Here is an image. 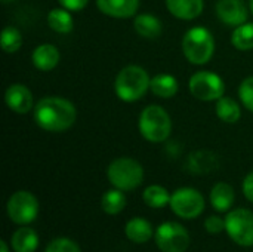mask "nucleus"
Instances as JSON below:
<instances>
[{
	"mask_svg": "<svg viewBox=\"0 0 253 252\" xmlns=\"http://www.w3.org/2000/svg\"><path fill=\"white\" fill-rule=\"evenodd\" d=\"M77 113L71 101L61 97L42 98L34 107L36 123L47 132H62L71 128Z\"/></svg>",
	"mask_w": 253,
	"mask_h": 252,
	"instance_id": "1",
	"label": "nucleus"
},
{
	"mask_svg": "<svg viewBox=\"0 0 253 252\" xmlns=\"http://www.w3.org/2000/svg\"><path fill=\"white\" fill-rule=\"evenodd\" d=\"M150 82L151 79L142 67L127 65L117 74L114 82V91L122 101L133 102L145 95L150 88Z\"/></svg>",
	"mask_w": 253,
	"mask_h": 252,
	"instance_id": "2",
	"label": "nucleus"
},
{
	"mask_svg": "<svg viewBox=\"0 0 253 252\" xmlns=\"http://www.w3.org/2000/svg\"><path fill=\"white\" fill-rule=\"evenodd\" d=\"M107 177L116 189L130 192L139 187L144 181V168L135 159L119 157L108 165Z\"/></svg>",
	"mask_w": 253,
	"mask_h": 252,
	"instance_id": "3",
	"label": "nucleus"
},
{
	"mask_svg": "<svg viewBox=\"0 0 253 252\" xmlns=\"http://www.w3.org/2000/svg\"><path fill=\"white\" fill-rule=\"evenodd\" d=\"M182 50L191 64L203 65L209 62L215 50V42L211 31L203 27L190 28L182 39Z\"/></svg>",
	"mask_w": 253,
	"mask_h": 252,
	"instance_id": "4",
	"label": "nucleus"
},
{
	"mask_svg": "<svg viewBox=\"0 0 253 252\" xmlns=\"http://www.w3.org/2000/svg\"><path fill=\"white\" fill-rule=\"evenodd\" d=\"M172 122L168 111L160 105H148L139 116V132L151 143H163L170 135Z\"/></svg>",
	"mask_w": 253,
	"mask_h": 252,
	"instance_id": "5",
	"label": "nucleus"
},
{
	"mask_svg": "<svg viewBox=\"0 0 253 252\" xmlns=\"http://www.w3.org/2000/svg\"><path fill=\"white\" fill-rule=\"evenodd\" d=\"M6 212L12 223L18 226H27L37 218L39 201L33 193L19 190L9 198Z\"/></svg>",
	"mask_w": 253,
	"mask_h": 252,
	"instance_id": "6",
	"label": "nucleus"
},
{
	"mask_svg": "<svg viewBox=\"0 0 253 252\" xmlns=\"http://www.w3.org/2000/svg\"><path fill=\"white\" fill-rule=\"evenodd\" d=\"M156 245L162 252H185L190 247L191 238L188 230L179 223H163L154 233Z\"/></svg>",
	"mask_w": 253,
	"mask_h": 252,
	"instance_id": "7",
	"label": "nucleus"
},
{
	"mask_svg": "<svg viewBox=\"0 0 253 252\" xmlns=\"http://www.w3.org/2000/svg\"><path fill=\"white\" fill-rule=\"evenodd\" d=\"M225 230L228 236L240 247H253V212L237 208L228 212L225 218Z\"/></svg>",
	"mask_w": 253,
	"mask_h": 252,
	"instance_id": "8",
	"label": "nucleus"
},
{
	"mask_svg": "<svg viewBox=\"0 0 253 252\" xmlns=\"http://www.w3.org/2000/svg\"><path fill=\"white\" fill-rule=\"evenodd\" d=\"M175 215L181 218H197L205 211V199L202 193L196 189L184 187L173 192L169 202Z\"/></svg>",
	"mask_w": 253,
	"mask_h": 252,
	"instance_id": "9",
	"label": "nucleus"
},
{
	"mask_svg": "<svg viewBox=\"0 0 253 252\" xmlns=\"http://www.w3.org/2000/svg\"><path fill=\"white\" fill-rule=\"evenodd\" d=\"M190 92L194 98L202 101H213L224 97L225 85L222 79L212 71H197L191 76L188 83Z\"/></svg>",
	"mask_w": 253,
	"mask_h": 252,
	"instance_id": "10",
	"label": "nucleus"
},
{
	"mask_svg": "<svg viewBox=\"0 0 253 252\" xmlns=\"http://www.w3.org/2000/svg\"><path fill=\"white\" fill-rule=\"evenodd\" d=\"M216 15L221 22L239 27L248 21V7L243 0H218Z\"/></svg>",
	"mask_w": 253,
	"mask_h": 252,
	"instance_id": "11",
	"label": "nucleus"
},
{
	"mask_svg": "<svg viewBox=\"0 0 253 252\" xmlns=\"http://www.w3.org/2000/svg\"><path fill=\"white\" fill-rule=\"evenodd\" d=\"M4 101L12 111L19 113V114L28 113L34 104L33 94L30 92V89L27 86H24L21 83H13L6 89Z\"/></svg>",
	"mask_w": 253,
	"mask_h": 252,
	"instance_id": "12",
	"label": "nucleus"
},
{
	"mask_svg": "<svg viewBox=\"0 0 253 252\" xmlns=\"http://www.w3.org/2000/svg\"><path fill=\"white\" fill-rule=\"evenodd\" d=\"M98 9L113 18H130L139 7V0H96Z\"/></svg>",
	"mask_w": 253,
	"mask_h": 252,
	"instance_id": "13",
	"label": "nucleus"
},
{
	"mask_svg": "<svg viewBox=\"0 0 253 252\" xmlns=\"http://www.w3.org/2000/svg\"><path fill=\"white\" fill-rule=\"evenodd\" d=\"M31 61L36 68H39L42 71H50L59 62V50L56 49V46H53L50 43L40 45L33 50Z\"/></svg>",
	"mask_w": 253,
	"mask_h": 252,
	"instance_id": "14",
	"label": "nucleus"
},
{
	"mask_svg": "<svg viewBox=\"0 0 253 252\" xmlns=\"http://www.w3.org/2000/svg\"><path fill=\"white\" fill-rule=\"evenodd\" d=\"M169 12L184 21L194 19L203 12V0H166Z\"/></svg>",
	"mask_w": 253,
	"mask_h": 252,
	"instance_id": "15",
	"label": "nucleus"
},
{
	"mask_svg": "<svg viewBox=\"0 0 253 252\" xmlns=\"http://www.w3.org/2000/svg\"><path fill=\"white\" fill-rule=\"evenodd\" d=\"M125 233H126V238L133 244H145L154 235L151 224L145 218H141V217H135L129 220L126 223Z\"/></svg>",
	"mask_w": 253,
	"mask_h": 252,
	"instance_id": "16",
	"label": "nucleus"
},
{
	"mask_svg": "<svg viewBox=\"0 0 253 252\" xmlns=\"http://www.w3.org/2000/svg\"><path fill=\"white\" fill-rule=\"evenodd\" d=\"M10 247L15 252H34L39 247V236L31 227L22 226L10 236Z\"/></svg>",
	"mask_w": 253,
	"mask_h": 252,
	"instance_id": "17",
	"label": "nucleus"
},
{
	"mask_svg": "<svg viewBox=\"0 0 253 252\" xmlns=\"http://www.w3.org/2000/svg\"><path fill=\"white\" fill-rule=\"evenodd\" d=\"M234 189L227 183H218L211 190V203L218 212H227L234 203Z\"/></svg>",
	"mask_w": 253,
	"mask_h": 252,
	"instance_id": "18",
	"label": "nucleus"
},
{
	"mask_svg": "<svg viewBox=\"0 0 253 252\" xmlns=\"http://www.w3.org/2000/svg\"><path fill=\"white\" fill-rule=\"evenodd\" d=\"M219 166V160L216 154L211 151H194L188 157V169L193 174H208L211 171H215Z\"/></svg>",
	"mask_w": 253,
	"mask_h": 252,
	"instance_id": "19",
	"label": "nucleus"
},
{
	"mask_svg": "<svg viewBox=\"0 0 253 252\" xmlns=\"http://www.w3.org/2000/svg\"><path fill=\"white\" fill-rule=\"evenodd\" d=\"M133 27H135L136 33L144 39H157L163 30L160 19L150 13L138 15L133 21Z\"/></svg>",
	"mask_w": 253,
	"mask_h": 252,
	"instance_id": "20",
	"label": "nucleus"
},
{
	"mask_svg": "<svg viewBox=\"0 0 253 252\" xmlns=\"http://www.w3.org/2000/svg\"><path fill=\"white\" fill-rule=\"evenodd\" d=\"M150 89L156 97L172 98L178 92V80L166 73L157 74L150 82Z\"/></svg>",
	"mask_w": 253,
	"mask_h": 252,
	"instance_id": "21",
	"label": "nucleus"
},
{
	"mask_svg": "<svg viewBox=\"0 0 253 252\" xmlns=\"http://www.w3.org/2000/svg\"><path fill=\"white\" fill-rule=\"evenodd\" d=\"M101 206H102V211L108 215L120 214L126 206V196L123 190L114 189V190L105 192L101 199Z\"/></svg>",
	"mask_w": 253,
	"mask_h": 252,
	"instance_id": "22",
	"label": "nucleus"
},
{
	"mask_svg": "<svg viewBox=\"0 0 253 252\" xmlns=\"http://www.w3.org/2000/svg\"><path fill=\"white\" fill-rule=\"evenodd\" d=\"M49 27L61 34H67L73 30V16L67 9H52L47 13Z\"/></svg>",
	"mask_w": 253,
	"mask_h": 252,
	"instance_id": "23",
	"label": "nucleus"
},
{
	"mask_svg": "<svg viewBox=\"0 0 253 252\" xmlns=\"http://www.w3.org/2000/svg\"><path fill=\"white\" fill-rule=\"evenodd\" d=\"M216 114L225 123H236L240 119L242 111L239 104L233 98L221 97L216 102Z\"/></svg>",
	"mask_w": 253,
	"mask_h": 252,
	"instance_id": "24",
	"label": "nucleus"
},
{
	"mask_svg": "<svg viewBox=\"0 0 253 252\" xmlns=\"http://www.w3.org/2000/svg\"><path fill=\"white\" fill-rule=\"evenodd\" d=\"M170 196L169 192L162 187V186H150L144 190L142 193V199L145 202L147 206L154 208V209H160L163 206H166L170 202Z\"/></svg>",
	"mask_w": 253,
	"mask_h": 252,
	"instance_id": "25",
	"label": "nucleus"
},
{
	"mask_svg": "<svg viewBox=\"0 0 253 252\" xmlns=\"http://www.w3.org/2000/svg\"><path fill=\"white\" fill-rule=\"evenodd\" d=\"M231 43L239 50L253 49V22H245L233 31Z\"/></svg>",
	"mask_w": 253,
	"mask_h": 252,
	"instance_id": "26",
	"label": "nucleus"
},
{
	"mask_svg": "<svg viewBox=\"0 0 253 252\" xmlns=\"http://www.w3.org/2000/svg\"><path fill=\"white\" fill-rule=\"evenodd\" d=\"M22 45V34L15 27H6L1 31V49L6 53L16 52Z\"/></svg>",
	"mask_w": 253,
	"mask_h": 252,
	"instance_id": "27",
	"label": "nucleus"
},
{
	"mask_svg": "<svg viewBox=\"0 0 253 252\" xmlns=\"http://www.w3.org/2000/svg\"><path fill=\"white\" fill-rule=\"evenodd\" d=\"M44 252H82L79 245L76 242H73L71 239L67 238H58L53 239L47 247Z\"/></svg>",
	"mask_w": 253,
	"mask_h": 252,
	"instance_id": "28",
	"label": "nucleus"
},
{
	"mask_svg": "<svg viewBox=\"0 0 253 252\" xmlns=\"http://www.w3.org/2000/svg\"><path fill=\"white\" fill-rule=\"evenodd\" d=\"M239 97H240L242 102L245 104V107L253 111V76L246 77L242 82V85L239 88Z\"/></svg>",
	"mask_w": 253,
	"mask_h": 252,
	"instance_id": "29",
	"label": "nucleus"
},
{
	"mask_svg": "<svg viewBox=\"0 0 253 252\" xmlns=\"http://www.w3.org/2000/svg\"><path fill=\"white\" fill-rule=\"evenodd\" d=\"M205 229L211 235H219L225 230V220H222L221 217L212 215L205 221Z\"/></svg>",
	"mask_w": 253,
	"mask_h": 252,
	"instance_id": "30",
	"label": "nucleus"
},
{
	"mask_svg": "<svg viewBox=\"0 0 253 252\" xmlns=\"http://www.w3.org/2000/svg\"><path fill=\"white\" fill-rule=\"evenodd\" d=\"M58 1L67 10H82L89 0H58Z\"/></svg>",
	"mask_w": 253,
	"mask_h": 252,
	"instance_id": "31",
	"label": "nucleus"
},
{
	"mask_svg": "<svg viewBox=\"0 0 253 252\" xmlns=\"http://www.w3.org/2000/svg\"><path fill=\"white\" fill-rule=\"evenodd\" d=\"M243 193H245V198L253 203V172L248 174L243 181Z\"/></svg>",
	"mask_w": 253,
	"mask_h": 252,
	"instance_id": "32",
	"label": "nucleus"
},
{
	"mask_svg": "<svg viewBox=\"0 0 253 252\" xmlns=\"http://www.w3.org/2000/svg\"><path fill=\"white\" fill-rule=\"evenodd\" d=\"M0 250H1V252H9V247H7V244L4 241L0 242Z\"/></svg>",
	"mask_w": 253,
	"mask_h": 252,
	"instance_id": "33",
	"label": "nucleus"
},
{
	"mask_svg": "<svg viewBox=\"0 0 253 252\" xmlns=\"http://www.w3.org/2000/svg\"><path fill=\"white\" fill-rule=\"evenodd\" d=\"M249 6H251V10H252L253 13V0H249Z\"/></svg>",
	"mask_w": 253,
	"mask_h": 252,
	"instance_id": "34",
	"label": "nucleus"
},
{
	"mask_svg": "<svg viewBox=\"0 0 253 252\" xmlns=\"http://www.w3.org/2000/svg\"><path fill=\"white\" fill-rule=\"evenodd\" d=\"M1 1H3V3L6 4V3H12V1H15V0H1Z\"/></svg>",
	"mask_w": 253,
	"mask_h": 252,
	"instance_id": "35",
	"label": "nucleus"
}]
</instances>
